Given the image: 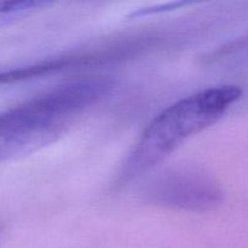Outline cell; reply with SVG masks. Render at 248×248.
<instances>
[{
  "label": "cell",
  "instance_id": "5",
  "mask_svg": "<svg viewBox=\"0 0 248 248\" xmlns=\"http://www.w3.org/2000/svg\"><path fill=\"white\" fill-rule=\"evenodd\" d=\"M5 156H7V153H6V150L4 149V145L0 143V160L4 159Z\"/></svg>",
  "mask_w": 248,
  "mask_h": 248
},
{
  "label": "cell",
  "instance_id": "2",
  "mask_svg": "<svg viewBox=\"0 0 248 248\" xmlns=\"http://www.w3.org/2000/svg\"><path fill=\"white\" fill-rule=\"evenodd\" d=\"M113 86L106 78H87L52 90L0 114V140L14 153L51 136L67 120L103 98Z\"/></svg>",
  "mask_w": 248,
  "mask_h": 248
},
{
  "label": "cell",
  "instance_id": "3",
  "mask_svg": "<svg viewBox=\"0 0 248 248\" xmlns=\"http://www.w3.org/2000/svg\"><path fill=\"white\" fill-rule=\"evenodd\" d=\"M150 198L157 205L205 212L219 206L223 193L215 182L191 171L172 172L155 183Z\"/></svg>",
  "mask_w": 248,
  "mask_h": 248
},
{
  "label": "cell",
  "instance_id": "1",
  "mask_svg": "<svg viewBox=\"0 0 248 248\" xmlns=\"http://www.w3.org/2000/svg\"><path fill=\"white\" fill-rule=\"evenodd\" d=\"M241 94L242 90L232 85L210 87L167 107L144 128L116 184L124 186L160 164L188 138L219 120Z\"/></svg>",
  "mask_w": 248,
  "mask_h": 248
},
{
  "label": "cell",
  "instance_id": "4",
  "mask_svg": "<svg viewBox=\"0 0 248 248\" xmlns=\"http://www.w3.org/2000/svg\"><path fill=\"white\" fill-rule=\"evenodd\" d=\"M109 61V53L107 50H98L96 52L78 53V55L58 57L55 60H48L36 64L26 65V67L15 68V69L0 72V84H12V82L24 81L36 77H43L45 74L68 69L75 65L94 64Z\"/></svg>",
  "mask_w": 248,
  "mask_h": 248
}]
</instances>
